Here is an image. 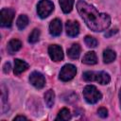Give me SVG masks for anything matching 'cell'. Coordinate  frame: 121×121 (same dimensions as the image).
Masks as SVG:
<instances>
[{
    "label": "cell",
    "instance_id": "obj_25",
    "mask_svg": "<svg viewBox=\"0 0 121 121\" xmlns=\"http://www.w3.org/2000/svg\"><path fill=\"white\" fill-rule=\"evenodd\" d=\"M10 70V63L9 62H6L4 65V72L5 73H9Z\"/></svg>",
    "mask_w": 121,
    "mask_h": 121
},
{
    "label": "cell",
    "instance_id": "obj_3",
    "mask_svg": "<svg viewBox=\"0 0 121 121\" xmlns=\"http://www.w3.org/2000/svg\"><path fill=\"white\" fill-rule=\"evenodd\" d=\"M53 9H54V5L49 0H41L38 3L37 11H38V15L41 18L47 17L53 11Z\"/></svg>",
    "mask_w": 121,
    "mask_h": 121
},
{
    "label": "cell",
    "instance_id": "obj_13",
    "mask_svg": "<svg viewBox=\"0 0 121 121\" xmlns=\"http://www.w3.org/2000/svg\"><path fill=\"white\" fill-rule=\"evenodd\" d=\"M95 81H97L98 83L104 85V84H108L111 80V78L109 76V74H107L106 72L100 71V72H95Z\"/></svg>",
    "mask_w": 121,
    "mask_h": 121
},
{
    "label": "cell",
    "instance_id": "obj_21",
    "mask_svg": "<svg viewBox=\"0 0 121 121\" xmlns=\"http://www.w3.org/2000/svg\"><path fill=\"white\" fill-rule=\"evenodd\" d=\"M84 42L88 47H95L97 45V41L92 36H86Z\"/></svg>",
    "mask_w": 121,
    "mask_h": 121
},
{
    "label": "cell",
    "instance_id": "obj_1",
    "mask_svg": "<svg viewBox=\"0 0 121 121\" xmlns=\"http://www.w3.org/2000/svg\"><path fill=\"white\" fill-rule=\"evenodd\" d=\"M77 9L87 26L93 31H103L111 25V18L106 13H99L95 8L83 0H78Z\"/></svg>",
    "mask_w": 121,
    "mask_h": 121
},
{
    "label": "cell",
    "instance_id": "obj_6",
    "mask_svg": "<svg viewBox=\"0 0 121 121\" xmlns=\"http://www.w3.org/2000/svg\"><path fill=\"white\" fill-rule=\"evenodd\" d=\"M29 81L30 83L37 89H42L45 85V78L44 77L39 73V72H32L30 77H29Z\"/></svg>",
    "mask_w": 121,
    "mask_h": 121
},
{
    "label": "cell",
    "instance_id": "obj_24",
    "mask_svg": "<svg viewBox=\"0 0 121 121\" xmlns=\"http://www.w3.org/2000/svg\"><path fill=\"white\" fill-rule=\"evenodd\" d=\"M116 32H117V29H112V30H110V31H108V32L105 33V37H111L112 35L115 34Z\"/></svg>",
    "mask_w": 121,
    "mask_h": 121
},
{
    "label": "cell",
    "instance_id": "obj_22",
    "mask_svg": "<svg viewBox=\"0 0 121 121\" xmlns=\"http://www.w3.org/2000/svg\"><path fill=\"white\" fill-rule=\"evenodd\" d=\"M83 78L86 81H94L95 78V72L93 71H87L83 73Z\"/></svg>",
    "mask_w": 121,
    "mask_h": 121
},
{
    "label": "cell",
    "instance_id": "obj_20",
    "mask_svg": "<svg viewBox=\"0 0 121 121\" xmlns=\"http://www.w3.org/2000/svg\"><path fill=\"white\" fill-rule=\"evenodd\" d=\"M39 37H40V30L38 28H35L30 33V35L28 37V42L31 43H35L36 42H38Z\"/></svg>",
    "mask_w": 121,
    "mask_h": 121
},
{
    "label": "cell",
    "instance_id": "obj_11",
    "mask_svg": "<svg viewBox=\"0 0 121 121\" xmlns=\"http://www.w3.org/2000/svg\"><path fill=\"white\" fill-rule=\"evenodd\" d=\"M80 50H81V48L78 43H73L71 45V47L67 50V55L70 59L77 60L80 55Z\"/></svg>",
    "mask_w": 121,
    "mask_h": 121
},
{
    "label": "cell",
    "instance_id": "obj_8",
    "mask_svg": "<svg viewBox=\"0 0 121 121\" xmlns=\"http://www.w3.org/2000/svg\"><path fill=\"white\" fill-rule=\"evenodd\" d=\"M66 33L70 37H76L79 32V25L76 21H67L65 24Z\"/></svg>",
    "mask_w": 121,
    "mask_h": 121
},
{
    "label": "cell",
    "instance_id": "obj_17",
    "mask_svg": "<svg viewBox=\"0 0 121 121\" xmlns=\"http://www.w3.org/2000/svg\"><path fill=\"white\" fill-rule=\"evenodd\" d=\"M27 24H28V18H27V16H26V15H25V14L20 15V16L18 17L17 21H16L17 27H18L20 30L24 29V28L27 26Z\"/></svg>",
    "mask_w": 121,
    "mask_h": 121
},
{
    "label": "cell",
    "instance_id": "obj_16",
    "mask_svg": "<svg viewBox=\"0 0 121 121\" xmlns=\"http://www.w3.org/2000/svg\"><path fill=\"white\" fill-rule=\"evenodd\" d=\"M75 0H60V5L64 13H68L72 10Z\"/></svg>",
    "mask_w": 121,
    "mask_h": 121
},
{
    "label": "cell",
    "instance_id": "obj_26",
    "mask_svg": "<svg viewBox=\"0 0 121 121\" xmlns=\"http://www.w3.org/2000/svg\"><path fill=\"white\" fill-rule=\"evenodd\" d=\"M15 120H26V117L23 115H17L16 117H14V121Z\"/></svg>",
    "mask_w": 121,
    "mask_h": 121
},
{
    "label": "cell",
    "instance_id": "obj_10",
    "mask_svg": "<svg viewBox=\"0 0 121 121\" xmlns=\"http://www.w3.org/2000/svg\"><path fill=\"white\" fill-rule=\"evenodd\" d=\"M27 68H28V64L26 61L19 60V59L14 60V74L16 76L20 75L21 73L26 71Z\"/></svg>",
    "mask_w": 121,
    "mask_h": 121
},
{
    "label": "cell",
    "instance_id": "obj_12",
    "mask_svg": "<svg viewBox=\"0 0 121 121\" xmlns=\"http://www.w3.org/2000/svg\"><path fill=\"white\" fill-rule=\"evenodd\" d=\"M82 62L85 63V64H89V65H93V64H95L97 62V57L95 55V53L94 51H89L87 52L83 59H82Z\"/></svg>",
    "mask_w": 121,
    "mask_h": 121
},
{
    "label": "cell",
    "instance_id": "obj_14",
    "mask_svg": "<svg viewBox=\"0 0 121 121\" xmlns=\"http://www.w3.org/2000/svg\"><path fill=\"white\" fill-rule=\"evenodd\" d=\"M21 47H22V43L16 39L10 40L8 43V51L9 54H13V53L17 52L18 50L21 49Z\"/></svg>",
    "mask_w": 121,
    "mask_h": 121
},
{
    "label": "cell",
    "instance_id": "obj_5",
    "mask_svg": "<svg viewBox=\"0 0 121 121\" xmlns=\"http://www.w3.org/2000/svg\"><path fill=\"white\" fill-rule=\"evenodd\" d=\"M76 73H77V68H76L75 65H73V64H65L61 68V70L60 72V78L62 81L71 80L76 76Z\"/></svg>",
    "mask_w": 121,
    "mask_h": 121
},
{
    "label": "cell",
    "instance_id": "obj_7",
    "mask_svg": "<svg viewBox=\"0 0 121 121\" xmlns=\"http://www.w3.org/2000/svg\"><path fill=\"white\" fill-rule=\"evenodd\" d=\"M48 53L52 60L60 61L63 59V52L62 48L57 44H52L48 47Z\"/></svg>",
    "mask_w": 121,
    "mask_h": 121
},
{
    "label": "cell",
    "instance_id": "obj_2",
    "mask_svg": "<svg viewBox=\"0 0 121 121\" xmlns=\"http://www.w3.org/2000/svg\"><path fill=\"white\" fill-rule=\"evenodd\" d=\"M83 96L88 103L95 104L101 99L102 95L94 85H87L83 89Z\"/></svg>",
    "mask_w": 121,
    "mask_h": 121
},
{
    "label": "cell",
    "instance_id": "obj_15",
    "mask_svg": "<svg viewBox=\"0 0 121 121\" xmlns=\"http://www.w3.org/2000/svg\"><path fill=\"white\" fill-rule=\"evenodd\" d=\"M115 52L112 49H106L103 52V60L105 63H110L115 60Z\"/></svg>",
    "mask_w": 121,
    "mask_h": 121
},
{
    "label": "cell",
    "instance_id": "obj_4",
    "mask_svg": "<svg viewBox=\"0 0 121 121\" xmlns=\"http://www.w3.org/2000/svg\"><path fill=\"white\" fill-rule=\"evenodd\" d=\"M14 14H15V12L12 9H2L1 12H0L1 26H4V27H9L12 24Z\"/></svg>",
    "mask_w": 121,
    "mask_h": 121
},
{
    "label": "cell",
    "instance_id": "obj_19",
    "mask_svg": "<svg viewBox=\"0 0 121 121\" xmlns=\"http://www.w3.org/2000/svg\"><path fill=\"white\" fill-rule=\"evenodd\" d=\"M71 119V113H70V111L66 108H63L61 109L59 113H58V116L56 117V120H70Z\"/></svg>",
    "mask_w": 121,
    "mask_h": 121
},
{
    "label": "cell",
    "instance_id": "obj_23",
    "mask_svg": "<svg viewBox=\"0 0 121 121\" xmlns=\"http://www.w3.org/2000/svg\"><path fill=\"white\" fill-rule=\"evenodd\" d=\"M97 114L101 117V118H105L108 116V110L106 108H99L97 110Z\"/></svg>",
    "mask_w": 121,
    "mask_h": 121
},
{
    "label": "cell",
    "instance_id": "obj_9",
    "mask_svg": "<svg viewBox=\"0 0 121 121\" xmlns=\"http://www.w3.org/2000/svg\"><path fill=\"white\" fill-rule=\"evenodd\" d=\"M49 32L52 36H59L61 33V21L54 19L49 25Z\"/></svg>",
    "mask_w": 121,
    "mask_h": 121
},
{
    "label": "cell",
    "instance_id": "obj_18",
    "mask_svg": "<svg viewBox=\"0 0 121 121\" xmlns=\"http://www.w3.org/2000/svg\"><path fill=\"white\" fill-rule=\"evenodd\" d=\"M44 101L48 107H52L55 101V93L53 90H48L44 95Z\"/></svg>",
    "mask_w": 121,
    "mask_h": 121
},
{
    "label": "cell",
    "instance_id": "obj_27",
    "mask_svg": "<svg viewBox=\"0 0 121 121\" xmlns=\"http://www.w3.org/2000/svg\"><path fill=\"white\" fill-rule=\"evenodd\" d=\"M119 98H120V106H121V90L119 92Z\"/></svg>",
    "mask_w": 121,
    "mask_h": 121
}]
</instances>
